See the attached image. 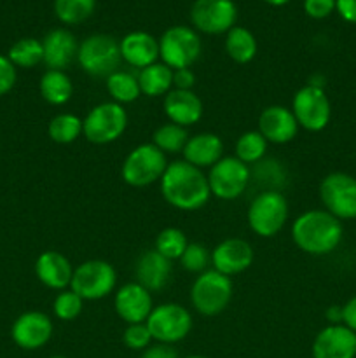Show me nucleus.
Masks as SVG:
<instances>
[{
	"instance_id": "2f4dec72",
	"label": "nucleus",
	"mask_w": 356,
	"mask_h": 358,
	"mask_svg": "<svg viewBox=\"0 0 356 358\" xmlns=\"http://www.w3.org/2000/svg\"><path fill=\"white\" fill-rule=\"evenodd\" d=\"M188 140L187 128L173 124V122H166V124L159 126L154 131L152 143L164 154H177L181 152Z\"/></svg>"
},
{
	"instance_id": "c03bdc74",
	"label": "nucleus",
	"mask_w": 356,
	"mask_h": 358,
	"mask_svg": "<svg viewBox=\"0 0 356 358\" xmlns=\"http://www.w3.org/2000/svg\"><path fill=\"white\" fill-rule=\"evenodd\" d=\"M342 324L353 332H356V296L351 297L348 303L342 306Z\"/></svg>"
},
{
	"instance_id": "c9c22d12",
	"label": "nucleus",
	"mask_w": 356,
	"mask_h": 358,
	"mask_svg": "<svg viewBox=\"0 0 356 358\" xmlns=\"http://www.w3.org/2000/svg\"><path fill=\"white\" fill-rule=\"evenodd\" d=\"M82 306L84 301L73 290L65 289L56 296L54 303H52V311H54V317L59 318V320L72 322L82 313Z\"/></svg>"
},
{
	"instance_id": "a211bd4d",
	"label": "nucleus",
	"mask_w": 356,
	"mask_h": 358,
	"mask_svg": "<svg viewBox=\"0 0 356 358\" xmlns=\"http://www.w3.org/2000/svg\"><path fill=\"white\" fill-rule=\"evenodd\" d=\"M311 353L313 358H355L356 332L344 324L328 325L316 334Z\"/></svg>"
},
{
	"instance_id": "58836bf2",
	"label": "nucleus",
	"mask_w": 356,
	"mask_h": 358,
	"mask_svg": "<svg viewBox=\"0 0 356 358\" xmlns=\"http://www.w3.org/2000/svg\"><path fill=\"white\" fill-rule=\"evenodd\" d=\"M16 70L17 69L10 63L7 56L0 55V96L7 94L14 87L17 79Z\"/></svg>"
},
{
	"instance_id": "ea45409f",
	"label": "nucleus",
	"mask_w": 356,
	"mask_h": 358,
	"mask_svg": "<svg viewBox=\"0 0 356 358\" xmlns=\"http://www.w3.org/2000/svg\"><path fill=\"white\" fill-rule=\"evenodd\" d=\"M304 10L314 20H323L335 10V0H304Z\"/></svg>"
},
{
	"instance_id": "2eb2a0df",
	"label": "nucleus",
	"mask_w": 356,
	"mask_h": 358,
	"mask_svg": "<svg viewBox=\"0 0 356 358\" xmlns=\"http://www.w3.org/2000/svg\"><path fill=\"white\" fill-rule=\"evenodd\" d=\"M52 332L54 325L49 315L42 311H27L14 320L10 327V338L17 348L34 352L51 341Z\"/></svg>"
},
{
	"instance_id": "e433bc0d",
	"label": "nucleus",
	"mask_w": 356,
	"mask_h": 358,
	"mask_svg": "<svg viewBox=\"0 0 356 358\" xmlns=\"http://www.w3.org/2000/svg\"><path fill=\"white\" fill-rule=\"evenodd\" d=\"M180 264L185 271L201 275V273L208 269V264H212V254H209L205 245L188 243L185 252L181 254Z\"/></svg>"
},
{
	"instance_id": "7ed1b4c3",
	"label": "nucleus",
	"mask_w": 356,
	"mask_h": 358,
	"mask_svg": "<svg viewBox=\"0 0 356 358\" xmlns=\"http://www.w3.org/2000/svg\"><path fill=\"white\" fill-rule=\"evenodd\" d=\"M77 62L87 76L107 79L121 70V45L112 35L93 34L79 44Z\"/></svg>"
},
{
	"instance_id": "c85d7f7f",
	"label": "nucleus",
	"mask_w": 356,
	"mask_h": 358,
	"mask_svg": "<svg viewBox=\"0 0 356 358\" xmlns=\"http://www.w3.org/2000/svg\"><path fill=\"white\" fill-rule=\"evenodd\" d=\"M105 80H107V91L112 96V101L119 105L133 103L142 94L138 77L126 72V70H117Z\"/></svg>"
},
{
	"instance_id": "4be33fe9",
	"label": "nucleus",
	"mask_w": 356,
	"mask_h": 358,
	"mask_svg": "<svg viewBox=\"0 0 356 358\" xmlns=\"http://www.w3.org/2000/svg\"><path fill=\"white\" fill-rule=\"evenodd\" d=\"M35 275L42 285L61 292L66 287H70L73 268L61 252L45 250L35 261Z\"/></svg>"
},
{
	"instance_id": "72a5a7b5",
	"label": "nucleus",
	"mask_w": 356,
	"mask_h": 358,
	"mask_svg": "<svg viewBox=\"0 0 356 358\" xmlns=\"http://www.w3.org/2000/svg\"><path fill=\"white\" fill-rule=\"evenodd\" d=\"M267 140L260 135V131H246L237 138L236 157L244 164H253L262 161L267 152Z\"/></svg>"
},
{
	"instance_id": "a878e982",
	"label": "nucleus",
	"mask_w": 356,
	"mask_h": 358,
	"mask_svg": "<svg viewBox=\"0 0 356 358\" xmlns=\"http://www.w3.org/2000/svg\"><path fill=\"white\" fill-rule=\"evenodd\" d=\"M136 77L142 94L150 98L166 96L173 87V70L164 63H154L147 69H142Z\"/></svg>"
},
{
	"instance_id": "f3484780",
	"label": "nucleus",
	"mask_w": 356,
	"mask_h": 358,
	"mask_svg": "<svg viewBox=\"0 0 356 358\" xmlns=\"http://www.w3.org/2000/svg\"><path fill=\"white\" fill-rule=\"evenodd\" d=\"M253 262V248L243 238H227L220 241L212 252V266L225 276L246 271Z\"/></svg>"
},
{
	"instance_id": "cd10ccee",
	"label": "nucleus",
	"mask_w": 356,
	"mask_h": 358,
	"mask_svg": "<svg viewBox=\"0 0 356 358\" xmlns=\"http://www.w3.org/2000/svg\"><path fill=\"white\" fill-rule=\"evenodd\" d=\"M225 51L236 63H250L257 55V38L248 28L232 27L225 35Z\"/></svg>"
},
{
	"instance_id": "dca6fc26",
	"label": "nucleus",
	"mask_w": 356,
	"mask_h": 358,
	"mask_svg": "<svg viewBox=\"0 0 356 358\" xmlns=\"http://www.w3.org/2000/svg\"><path fill=\"white\" fill-rule=\"evenodd\" d=\"M114 308L119 318L128 325L145 324L150 311L154 310L152 294L136 282L126 283L115 292Z\"/></svg>"
},
{
	"instance_id": "aec40b11",
	"label": "nucleus",
	"mask_w": 356,
	"mask_h": 358,
	"mask_svg": "<svg viewBox=\"0 0 356 358\" xmlns=\"http://www.w3.org/2000/svg\"><path fill=\"white\" fill-rule=\"evenodd\" d=\"M44 49V65L47 70H65L77 58L79 42L75 35L66 28H54L42 38Z\"/></svg>"
},
{
	"instance_id": "79ce46f5",
	"label": "nucleus",
	"mask_w": 356,
	"mask_h": 358,
	"mask_svg": "<svg viewBox=\"0 0 356 358\" xmlns=\"http://www.w3.org/2000/svg\"><path fill=\"white\" fill-rule=\"evenodd\" d=\"M195 84V76L191 69L173 70V87L175 90L192 91Z\"/></svg>"
},
{
	"instance_id": "9b49d317",
	"label": "nucleus",
	"mask_w": 356,
	"mask_h": 358,
	"mask_svg": "<svg viewBox=\"0 0 356 358\" xmlns=\"http://www.w3.org/2000/svg\"><path fill=\"white\" fill-rule=\"evenodd\" d=\"M206 177H208L212 196L230 201L244 194L251 180V171L248 164L237 159L236 156H227L213 164Z\"/></svg>"
},
{
	"instance_id": "f704fd0d",
	"label": "nucleus",
	"mask_w": 356,
	"mask_h": 358,
	"mask_svg": "<svg viewBox=\"0 0 356 358\" xmlns=\"http://www.w3.org/2000/svg\"><path fill=\"white\" fill-rule=\"evenodd\" d=\"M188 241L184 231L177 229V227H166L161 231L156 238V248L154 250L159 252L163 257L170 259L171 262L181 257V254L187 248Z\"/></svg>"
},
{
	"instance_id": "49530a36",
	"label": "nucleus",
	"mask_w": 356,
	"mask_h": 358,
	"mask_svg": "<svg viewBox=\"0 0 356 358\" xmlns=\"http://www.w3.org/2000/svg\"><path fill=\"white\" fill-rule=\"evenodd\" d=\"M264 2L271 3V6H285V3H288L290 0H264Z\"/></svg>"
},
{
	"instance_id": "5701e85b",
	"label": "nucleus",
	"mask_w": 356,
	"mask_h": 358,
	"mask_svg": "<svg viewBox=\"0 0 356 358\" xmlns=\"http://www.w3.org/2000/svg\"><path fill=\"white\" fill-rule=\"evenodd\" d=\"M119 45L122 62L133 69H147L159 59V41L147 31H129Z\"/></svg>"
},
{
	"instance_id": "1a4fd4ad",
	"label": "nucleus",
	"mask_w": 356,
	"mask_h": 358,
	"mask_svg": "<svg viewBox=\"0 0 356 358\" xmlns=\"http://www.w3.org/2000/svg\"><path fill=\"white\" fill-rule=\"evenodd\" d=\"M117 285V273L107 261L91 259L73 269L70 290L82 301H98L114 292Z\"/></svg>"
},
{
	"instance_id": "4c0bfd02",
	"label": "nucleus",
	"mask_w": 356,
	"mask_h": 358,
	"mask_svg": "<svg viewBox=\"0 0 356 358\" xmlns=\"http://www.w3.org/2000/svg\"><path fill=\"white\" fill-rule=\"evenodd\" d=\"M122 341L128 346L129 350H135V352H143L145 348H149L152 345V336H150L149 327L147 324H131L126 327L124 334H122Z\"/></svg>"
},
{
	"instance_id": "7c9ffc66",
	"label": "nucleus",
	"mask_w": 356,
	"mask_h": 358,
	"mask_svg": "<svg viewBox=\"0 0 356 358\" xmlns=\"http://www.w3.org/2000/svg\"><path fill=\"white\" fill-rule=\"evenodd\" d=\"M47 135L56 143H72L82 135V119L75 114H58L49 121Z\"/></svg>"
},
{
	"instance_id": "39448f33",
	"label": "nucleus",
	"mask_w": 356,
	"mask_h": 358,
	"mask_svg": "<svg viewBox=\"0 0 356 358\" xmlns=\"http://www.w3.org/2000/svg\"><path fill=\"white\" fill-rule=\"evenodd\" d=\"M248 226L257 236L272 238L288 222V201L276 189L262 191L248 208Z\"/></svg>"
},
{
	"instance_id": "412c9836",
	"label": "nucleus",
	"mask_w": 356,
	"mask_h": 358,
	"mask_svg": "<svg viewBox=\"0 0 356 358\" xmlns=\"http://www.w3.org/2000/svg\"><path fill=\"white\" fill-rule=\"evenodd\" d=\"M136 283L143 289L152 292H159L170 283L171 273H173V264L170 259L163 257L159 252L147 250L136 261Z\"/></svg>"
},
{
	"instance_id": "393cba45",
	"label": "nucleus",
	"mask_w": 356,
	"mask_h": 358,
	"mask_svg": "<svg viewBox=\"0 0 356 358\" xmlns=\"http://www.w3.org/2000/svg\"><path fill=\"white\" fill-rule=\"evenodd\" d=\"M181 154H184V161L199 170L212 168L223 157L222 138L215 133H198L194 136H188Z\"/></svg>"
},
{
	"instance_id": "0eeeda50",
	"label": "nucleus",
	"mask_w": 356,
	"mask_h": 358,
	"mask_svg": "<svg viewBox=\"0 0 356 358\" xmlns=\"http://www.w3.org/2000/svg\"><path fill=\"white\" fill-rule=\"evenodd\" d=\"M201 37L185 24L171 27L159 38V58L171 70L191 69L201 56Z\"/></svg>"
},
{
	"instance_id": "bb28decb",
	"label": "nucleus",
	"mask_w": 356,
	"mask_h": 358,
	"mask_svg": "<svg viewBox=\"0 0 356 358\" xmlns=\"http://www.w3.org/2000/svg\"><path fill=\"white\" fill-rule=\"evenodd\" d=\"M38 91L49 105L59 107L70 101L73 94V84L63 70H45L38 83Z\"/></svg>"
},
{
	"instance_id": "f257e3e1",
	"label": "nucleus",
	"mask_w": 356,
	"mask_h": 358,
	"mask_svg": "<svg viewBox=\"0 0 356 358\" xmlns=\"http://www.w3.org/2000/svg\"><path fill=\"white\" fill-rule=\"evenodd\" d=\"M159 184L164 201L181 212L202 208L212 198L208 177L187 161H175L168 164Z\"/></svg>"
},
{
	"instance_id": "6ab92c4d",
	"label": "nucleus",
	"mask_w": 356,
	"mask_h": 358,
	"mask_svg": "<svg viewBox=\"0 0 356 358\" xmlns=\"http://www.w3.org/2000/svg\"><path fill=\"white\" fill-rule=\"evenodd\" d=\"M258 131L269 143H288L299 131V122L292 108L285 105H271L258 115Z\"/></svg>"
},
{
	"instance_id": "6e6552de",
	"label": "nucleus",
	"mask_w": 356,
	"mask_h": 358,
	"mask_svg": "<svg viewBox=\"0 0 356 358\" xmlns=\"http://www.w3.org/2000/svg\"><path fill=\"white\" fill-rule=\"evenodd\" d=\"M128 126L124 107L115 101H103L87 112L82 119V135L87 142L105 145L121 138Z\"/></svg>"
},
{
	"instance_id": "c756f323",
	"label": "nucleus",
	"mask_w": 356,
	"mask_h": 358,
	"mask_svg": "<svg viewBox=\"0 0 356 358\" xmlns=\"http://www.w3.org/2000/svg\"><path fill=\"white\" fill-rule=\"evenodd\" d=\"M7 58L16 69H34L44 62V49L42 41L34 37H23L14 42L9 48Z\"/></svg>"
},
{
	"instance_id": "a19ab883",
	"label": "nucleus",
	"mask_w": 356,
	"mask_h": 358,
	"mask_svg": "<svg viewBox=\"0 0 356 358\" xmlns=\"http://www.w3.org/2000/svg\"><path fill=\"white\" fill-rule=\"evenodd\" d=\"M142 358H180L173 345L166 343H152L149 348L143 350Z\"/></svg>"
},
{
	"instance_id": "423d86ee",
	"label": "nucleus",
	"mask_w": 356,
	"mask_h": 358,
	"mask_svg": "<svg viewBox=\"0 0 356 358\" xmlns=\"http://www.w3.org/2000/svg\"><path fill=\"white\" fill-rule=\"evenodd\" d=\"M168 168L166 154L154 143H142L126 156L122 163V180L131 187H147L161 180Z\"/></svg>"
},
{
	"instance_id": "9d476101",
	"label": "nucleus",
	"mask_w": 356,
	"mask_h": 358,
	"mask_svg": "<svg viewBox=\"0 0 356 358\" xmlns=\"http://www.w3.org/2000/svg\"><path fill=\"white\" fill-rule=\"evenodd\" d=\"M145 324L154 341L175 345V343L184 341L191 334L192 315L187 308L180 304L164 303L154 306Z\"/></svg>"
},
{
	"instance_id": "de8ad7c7",
	"label": "nucleus",
	"mask_w": 356,
	"mask_h": 358,
	"mask_svg": "<svg viewBox=\"0 0 356 358\" xmlns=\"http://www.w3.org/2000/svg\"><path fill=\"white\" fill-rule=\"evenodd\" d=\"M181 358H206V357H202V355H188V357H181Z\"/></svg>"
},
{
	"instance_id": "ddd939ff",
	"label": "nucleus",
	"mask_w": 356,
	"mask_h": 358,
	"mask_svg": "<svg viewBox=\"0 0 356 358\" xmlns=\"http://www.w3.org/2000/svg\"><path fill=\"white\" fill-rule=\"evenodd\" d=\"M325 210L339 220L356 219V178L342 171L327 175L320 184Z\"/></svg>"
},
{
	"instance_id": "20e7f679",
	"label": "nucleus",
	"mask_w": 356,
	"mask_h": 358,
	"mask_svg": "<svg viewBox=\"0 0 356 358\" xmlns=\"http://www.w3.org/2000/svg\"><path fill=\"white\" fill-rule=\"evenodd\" d=\"M232 280L215 269L198 275L191 287V303L202 317H216L232 299Z\"/></svg>"
},
{
	"instance_id": "4468645a",
	"label": "nucleus",
	"mask_w": 356,
	"mask_h": 358,
	"mask_svg": "<svg viewBox=\"0 0 356 358\" xmlns=\"http://www.w3.org/2000/svg\"><path fill=\"white\" fill-rule=\"evenodd\" d=\"M237 7L234 0H195L191 7V21L195 30L208 35L227 34L236 27Z\"/></svg>"
},
{
	"instance_id": "473e14b6",
	"label": "nucleus",
	"mask_w": 356,
	"mask_h": 358,
	"mask_svg": "<svg viewBox=\"0 0 356 358\" xmlns=\"http://www.w3.org/2000/svg\"><path fill=\"white\" fill-rule=\"evenodd\" d=\"M96 0H54V13L65 24H79L93 14Z\"/></svg>"
},
{
	"instance_id": "a18cd8bd",
	"label": "nucleus",
	"mask_w": 356,
	"mask_h": 358,
	"mask_svg": "<svg viewBox=\"0 0 356 358\" xmlns=\"http://www.w3.org/2000/svg\"><path fill=\"white\" fill-rule=\"evenodd\" d=\"M327 320L330 322V325H337L342 322V306H332L327 310Z\"/></svg>"
},
{
	"instance_id": "09e8293b",
	"label": "nucleus",
	"mask_w": 356,
	"mask_h": 358,
	"mask_svg": "<svg viewBox=\"0 0 356 358\" xmlns=\"http://www.w3.org/2000/svg\"><path fill=\"white\" fill-rule=\"evenodd\" d=\"M51 358H66V357H51Z\"/></svg>"
},
{
	"instance_id": "f03ea898",
	"label": "nucleus",
	"mask_w": 356,
	"mask_h": 358,
	"mask_svg": "<svg viewBox=\"0 0 356 358\" xmlns=\"http://www.w3.org/2000/svg\"><path fill=\"white\" fill-rule=\"evenodd\" d=\"M342 224L327 210H307L292 224V240L302 252L311 255H327L342 240Z\"/></svg>"
},
{
	"instance_id": "b1692460",
	"label": "nucleus",
	"mask_w": 356,
	"mask_h": 358,
	"mask_svg": "<svg viewBox=\"0 0 356 358\" xmlns=\"http://www.w3.org/2000/svg\"><path fill=\"white\" fill-rule=\"evenodd\" d=\"M164 114L173 124L187 128L202 117V101L194 91L171 90L164 96Z\"/></svg>"
},
{
	"instance_id": "f8f14e48",
	"label": "nucleus",
	"mask_w": 356,
	"mask_h": 358,
	"mask_svg": "<svg viewBox=\"0 0 356 358\" xmlns=\"http://www.w3.org/2000/svg\"><path fill=\"white\" fill-rule=\"evenodd\" d=\"M292 112L299 128L316 133L327 128L330 122L332 105L323 87L318 84H306L293 96Z\"/></svg>"
},
{
	"instance_id": "37998d69",
	"label": "nucleus",
	"mask_w": 356,
	"mask_h": 358,
	"mask_svg": "<svg viewBox=\"0 0 356 358\" xmlns=\"http://www.w3.org/2000/svg\"><path fill=\"white\" fill-rule=\"evenodd\" d=\"M335 9L342 20L356 24V0H335Z\"/></svg>"
}]
</instances>
